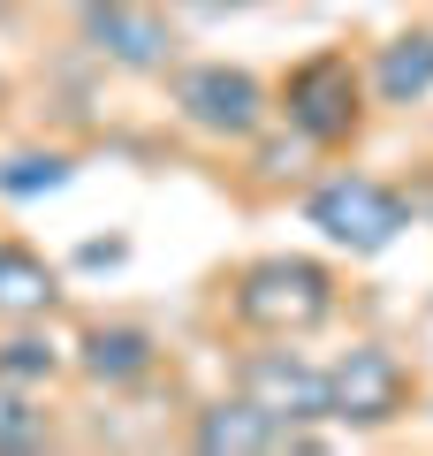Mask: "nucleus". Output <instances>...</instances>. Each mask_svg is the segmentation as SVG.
Masks as SVG:
<instances>
[{
  "mask_svg": "<svg viewBox=\"0 0 433 456\" xmlns=\"http://www.w3.org/2000/svg\"><path fill=\"white\" fill-rule=\"evenodd\" d=\"M221 312L243 335H320L342 312V281L327 259H305V251H266V259H243L221 274Z\"/></svg>",
  "mask_w": 433,
  "mask_h": 456,
  "instance_id": "nucleus-1",
  "label": "nucleus"
},
{
  "mask_svg": "<svg viewBox=\"0 0 433 456\" xmlns=\"http://www.w3.org/2000/svg\"><path fill=\"white\" fill-rule=\"evenodd\" d=\"M372 114L380 107H372L365 61H357L350 46H312L305 61H289L282 84H274V122H289L297 137H312L327 160L357 152V137L372 130Z\"/></svg>",
  "mask_w": 433,
  "mask_h": 456,
  "instance_id": "nucleus-2",
  "label": "nucleus"
},
{
  "mask_svg": "<svg viewBox=\"0 0 433 456\" xmlns=\"http://www.w3.org/2000/svg\"><path fill=\"white\" fill-rule=\"evenodd\" d=\"M160 84H167V114L213 152H243L274 122V84L243 61H176Z\"/></svg>",
  "mask_w": 433,
  "mask_h": 456,
  "instance_id": "nucleus-3",
  "label": "nucleus"
},
{
  "mask_svg": "<svg viewBox=\"0 0 433 456\" xmlns=\"http://www.w3.org/2000/svg\"><path fill=\"white\" fill-rule=\"evenodd\" d=\"M305 228H320L327 244L350 251V259H380L411 228V191L365 175V167H327V175L305 183Z\"/></svg>",
  "mask_w": 433,
  "mask_h": 456,
  "instance_id": "nucleus-4",
  "label": "nucleus"
},
{
  "mask_svg": "<svg viewBox=\"0 0 433 456\" xmlns=\"http://www.w3.org/2000/svg\"><path fill=\"white\" fill-rule=\"evenodd\" d=\"M327 395H335V426H350V434H388V426L418 419L426 380H418V365L403 358L396 342L357 335L350 350L327 358Z\"/></svg>",
  "mask_w": 433,
  "mask_h": 456,
  "instance_id": "nucleus-5",
  "label": "nucleus"
},
{
  "mask_svg": "<svg viewBox=\"0 0 433 456\" xmlns=\"http://www.w3.org/2000/svg\"><path fill=\"white\" fill-rule=\"evenodd\" d=\"M77 38L114 77H167L183 61L176 8H160V0H99V8H77Z\"/></svg>",
  "mask_w": 433,
  "mask_h": 456,
  "instance_id": "nucleus-6",
  "label": "nucleus"
},
{
  "mask_svg": "<svg viewBox=\"0 0 433 456\" xmlns=\"http://www.w3.org/2000/svg\"><path fill=\"white\" fill-rule=\"evenodd\" d=\"M236 388L258 411H274L282 426L312 434L320 419H335V395H327V365L297 350V335H258V350L236 358Z\"/></svg>",
  "mask_w": 433,
  "mask_h": 456,
  "instance_id": "nucleus-7",
  "label": "nucleus"
},
{
  "mask_svg": "<svg viewBox=\"0 0 433 456\" xmlns=\"http://www.w3.org/2000/svg\"><path fill=\"white\" fill-rule=\"evenodd\" d=\"M160 335L152 327H137V320H92L77 342H69V373L84 380V388H99V395H137L144 380L160 373Z\"/></svg>",
  "mask_w": 433,
  "mask_h": 456,
  "instance_id": "nucleus-8",
  "label": "nucleus"
},
{
  "mask_svg": "<svg viewBox=\"0 0 433 456\" xmlns=\"http://www.w3.org/2000/svg\"><path fill=\"white\" fill-rule=\"evenodd\" d=\"M312 434H297V426H282L274 411H258L251 395H213V403H198L191 419H183V449H206V456H266V449H305Z\"/></svg>",
  "mask_w": 433,
  "mask_h": 456,
  "instance_id": "nucleus-9",
  "label": "nucleus"
},
{
  "mask_svg": "<svg viewBox=\"0 0 433 456\" xmlns=\"http://www.w3.org/2000/svg\"><path fill=\"white\" fill-rule=\"evenodd\" d=\"M365 84H372V107L380 114L426 107L433 99V23H411V31H396L388 46H372Z\"/></svg>",
  "mask_w": 433,
  "mask_h": 456,
  "instance_id": "nucleus-10",
  "label": "nucleus"
},
{
  "mask_svg": "<svg viewBox=\"0 0 433 456\" xmlns=\"http://www.w3.org/2000/svg\"><path fill=\"white\" fill-rule=\"evenodd\" d=\"M61 266L38 259L23 236H8L0 228V327H16V320H53L61 312Z\"/></svg>",
  "mask_w": 433,
  "mask_h": 456,
  "instance_id": "nucleus-11",
  "label": "nucleus"
},
{
  "mask_svg": "<svg viewBox=\"0 0 433 456\" xmlns=\"http://www.w3.org/2000/svg\"><path fill=\"white\" fill-rule=\"evenodd\" d=\"M320 160L327 152L312 145V137H297L289 122H266V130L243 145V183H251V191H297V183H312Z\"/></svg>",
  "mask_w": 433,
  "mask_h": 456,
  "instance_id": "nucleus-12",
  "label": "nucleus"
},
{
  "mask_svg": "<svg viewBox=\"0 0 433 456\" xmlns=\"http://www.w3.org/2000/svg\"><path fill=\"white\" fill-rule=\"evenodd\" d=\"M61 373H69V342H53V335H46V320H16V327H0V380H16V388L46 395Z\"/></svg>",
  "mask_w": 433,
  "mask_h": 456,
  "instance_id": "nucleus-13",
  "label": "nucleus"
},
{
  "mask_svg": "<svg viewBox=\"0 0 433 456\" xmlns=\"http://www.w3.org/2000/svg\"><path fill=\"white\" fill-rule=\"evenodd\" d=\"M53 441V411H38L31 388H16V380H0V456L16 449H46Z\"/></svg>",
  "mask_w": 433,
  "mask_h": 456,
  "instance_id": "nucleus-14",
  "label": "nucleus"
},
{
  "mask_svg": "<svg viewBox=\"0 0 433 456\" xmlns=\"http://www.w3.org/2000/svg\"><path fill=\"white\" fill-rule=\"evenodd\" d=\"M69 167H77V152L46 145V152H8L0 160V198H31V191H61Z\"/></svg>",
  "mask_w": 433,
  "mask_h": 456,
  "instance_id": "nucleus-15",
  "label": "nucleus"
},
{
  "mask_svg": "<svg viewBox=\"0 0 433 456\" xmlns=\"http://www.w3.org/2000/svg\"><path fill=\"white\" fill-rule=\"evenodd\" d=\"M176 16H191V23H213V16H243V8H258V0H167Z\"/></svg>",
  "mask_w": 433,
  "mask_h": 456,
  "instance_id": "nucleus-16",
  "label": "nucleus"
},
{
  "mask_svg": "<svg viewBox=\"0 0 433 456\" xmlns=\"http://www.w3.org/2000/svg\"><path fill=\"white\" fill-rule=\"evenodd\" d=\"M61 8H69V16H77V8H99V0H61Z\"/></svg>",
  "mask_w": 433,
  "mask_h": 456,
  "instance_id": "nucleus-17",
  "label": "nucleus"
},
{
  "mask_svg": "<svg viewBox=\"0 0 433 456\" xmlns=\"http://www.w3.org/2000/svg\"><path fill=\"white\" fill-rule=\"evenodd\" d=\"M0 16H16V0H0Z\"/></svg>",
  "mask_w": 433,
  "mask_h": 456,
  "instance_id": "nucleus-18",
  "label": "nucleus"
},
{
  "mask_svg": "<svg viewBox=\"0 0 433 456\" xmlns=\"http://www.w3.org/2000/svg\"><path fill=\"white\" fill-rule=\"evenodd\" d=\"M0 107H8V77H0Z\"/></svg>",
  "mask_w": 433,
  "mask_h": 456,
  "instance_id": "nucleus-19",
  "label": "nucleus"
},
{
  "mask_svg": "<svg viewBox=\"0 0 433 456\" xmlns=\"http://www.w3.org/2000/svg\"><path fill=\"white\" fill-rule=\"evenodd\" d=\"M426 228H433V206H426Z\"/></svg>",
  "mask_w": 433,
  "mask_h": 456,
  "instance_id": "nucleus-20",
  "label": "nucleus"
}]
</instances>
